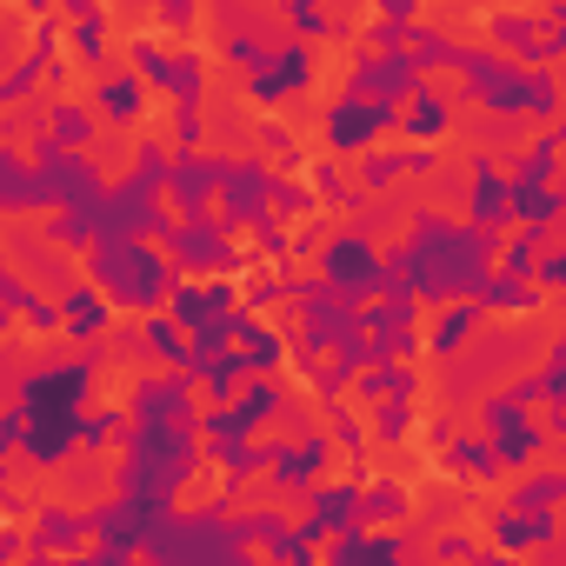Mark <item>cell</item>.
I'll list each match as a JSON object with an SVG mask.
<instances>
[{
	"mask_svg": "<svg viewBox=\"0 0 566 566\" xmlns=\"http://www.w3.org/2000/svg\"><path fill=\"white\" fill-rule=\"evenodd\" d=\"M280 413H287V387H280L273 374H247L213 413H200V440H207V433H260V427H273Z\"/></svg>",
	"mask_w": 566,
	"mask_h": 566,
	"instance_id": "obj_8",
	"label": "cell"
},
{
	"mask_svg": "<svg viewBox=\"0 0 566 566\" xmlns=\"http://www.w3.org/2000/svg\"><path fill=\"white\" fill-rule=\"evenodd\" d=\"M327 559H334V566H360V559H367V533H360V526H334Z\"/></svg>",
	"mask_w": 566,
	"mask_h": 566,
	"instance_id": "obj_50",
	"label": "cell"
},
{
	"mask_svg": "<svg viewBox=\"0 0 566 566\" xmlns=\"http://www.w3.org/2000/svg\"><path fill=\"white\" fill-rule=\"evenodd\" d=\"M227 340H233V354L247 360V374H280V360H287V340H280L260 314H227Z\"/></svg>",
	"mask_w": 566,
	"mask_h": 566,
	"instance_id": "obj_21",
	"label": "cell"
},
{
	"mask_svg": "<svg viewBox=\"0 0 566 566\" xmlns=\"http://www.w3.org/2000/svg\"><path fill=\"white\" fill-rule=\"evenodd\" d=\"M301 180H307V187H314V193H321L327 207H347V213H354V207L367 200V193L354 187V174L340 167V154H334V160H307V167H301Z\"/></svg>",
	"mask_w": 566,
	"mask_h": 566,
	"instance_id": "obj_31",
	"label": "cell"
},
{
	"mask_svg": "<svg viewBox=\"0 0 566 566\" xmlns=\"http://www.w3.org/2000/svg\"><path fill=\"white\" fill-rule=\"evenodd\" d=\"M280 301V280H253V307H273Z\"/></svg>",
	"mask_w": 566,
	"mask_h": 566,
	"instance_id": "obj_59",
	"label": "cell"
},
{
	"mask_svg": "<svg viewBox=\"0 0 566 566\" xmlns=\"http://www.w3.org/2000/svg\"><path fill=\"white\" fill-rule=\"evenodd\" d=\"M539 394L546 400H566V340L546 347V367H539Z\"/></svg>",
	"mask_w": 566,
	"mask_h": 566,
	"instance_id": "obj_51",
	"label": "cell"
},
{
	"mask_svg": "<svg viewBox=\"0 0 566 566\" xmlns=\"http://www.w3.org/2000/svg\"><path fill=\"white\" fill-rule=\"evenodd\" d=\"M266 160H227L220 154V180H213V193H220V220L240 233V227H260L273 207H266Z\"/></svg>",
	"mask_w": 566,
	"mask_h": 566,
	"instance_id": "obj_14",
	"label": "cell"
},
{
	"mask_svg": "<svg viewBox=\"0 0 566 566\" xmlns=\"http://www.w3.org/2000/svg\"><path fill=\"white\" fill-rule=\"evenodd\" d=\"M127 8H147V0H127Z\"/></svg>",
	"mask_w": 566,
	"mask_h": 566,
	"instance_id": "obj_61",
	"label": "cell"
},
{
	"mask_svg": "<svg viewBox=\"0 0 566 566\" xmlns=\"http://www.w3.org/2000/svg\"><path fill=\"white\" fill-rule=\"evenodd\" d=\"M260 147H266V154H280V160H294V134L280 127V120H266V127H260Z\"/></svg>",
	"mask_w": 566,
	"mask_h": 566,
	"instance_id": "obj_56",
	"label": "cell"
},
{
	"mask_svg": "<svg viewBox=\"0 0 566 566\" xmlns=\"http://www.w3.org/2000/svg\"><path fill=\"white\" fill-rule=\"evenodd\" d=\"M394 180H407L400 147H394V154H360V174H354V187H360V193H387Z\"/></svg>",
	"mask_w": 566,
	"mask_h": 566,
	"instance_id": "obj_43",
	"label": "cell"
},
{
	"mask_svg": "<svg viewBox=\"0 0 566 566\" xmlns=\"http://www.w3.org/2000/svg\"><path fill=\"white\" fill-rule=\"evenodd\" d=\"M266 207H273V213H287V220H307V213H314V193H307V180L280 174V180H266Z\"/></svg>",
	"mask_w": 566,
	"mask_h": 566,
	"instance_id": "obj_42",
	"label": "cell"
},
{
	"mask_svg": "<svg viewBox=\"0 0 566 566\" xmlns=\"http://www.w3.org/2000/svg\"><path fill=\"white\" fill-rule=\"evenodd\" d=\"M87 400H94V360H41L34 374H21V387H14L21 440L14 447L34 473H54L74 453Z\"/></svg>",
	"mask_w": 566,
	"mask_h": 566,
	"instance_id": "obj_2",
	"label": "cell"
},
{
	"mask_svg": "<svg viewBox=\"0 0 566 566\" xmlns=\"http://www.w3.org/2000/svg\"><path fill=\"white\" fill-rule=\"evenodd\" d=\"M314 87V48H301V41H287V48H266V61L260 67H247V101L253 107H287V101H301Z\"/></svg>",
	"mask_w": 566,
	"mask_h": 566,
	"instance_id": "obj_10",
	"label": "cell"
},
{
	"mask_svg": "<svg viewBox=\"0 0 566 566\" xmlns=\"http://www.w3.org/2000/svg\"><path fill=\"white\" fill-rule=\"evenodd\" d=\"M314 253H321V280H327L334 294L367 301V294L380 287V247H374L367 227H347V233H334V240L314 247Z\"/></svg>",
	"mask_w": 566,
	"mask_h": 566,
	"instance_id": "obj_9",
	"label": "cell"
},
{
	"mask_svg": "<svg viewBox=\"0 0 566 566\" xmlns=\"http://www.w3.org/2000/svg\"><path fill=\"white\" fill-rule=\"evenodd\" d=\"M127 427V407H101V413H81V433H74V453H107Z\"/></svg>",
	"mask_w": 566,
	"mask_h": 566,
	"instance_id": "obj_38",
	"label": "cell"
},
{
	"mask_svg": "<svg viewBox=\"0 0 566 566\" xmlns=\"http://www.w3.org/2000/svg\"><path fill=\"white\" fill-rule=\"evenodd\" d=\"M433 559H480V539L473 533H440L433 539Z\"/></svg>",
	"mask_w": 566,
	"mask_h": 566,
	"instance_id": "obj_54",
	"label": "cell"
},
{
	"mask_svg": "<svg viewBox=\"0 0 566 566\" xmlns=\"http://www.w3.org/2000/svg\"><path fill=\"white\" fill-rule=\"evenodd\" d=\"M407 433H413V394H387V400H374V433H367V440H380V447H407Z\"/></svg>",
	"mask_w": 566,
	"mask_h": 566,
	"instance_id": "obj_35",
	"label": "cell"
},
{
	"mask_svg": "<svg viewBox=\"0 0 566 566\" xmlns=\"http://www.w3.org/2000/svg\"><path fill=\"white\" fill-rule=\"evenodd\" d=\"M154 21H160V34H193L200 0H154Z\"/></svg>",
	"mask_w": 566,
	"mask_h": 566,
	"instance_id": "obj_48",
	"label": "cell"
},
{
	"mask_svg": "<svg viewBox=\"0 0 566 566\" xmlns=\"http://www.w3.org/2000/svg\"><path fill=\"white\" fill-rule=\"evenodd\" d=\"M440 447H447V453H440V467H447V473H460V480H473V486H493V480L506 473V467H500V453H493L486 440H473V433H460V440L447 433Z\"/></svg>",
	"mask_w": 566,
	"mask_h": 566,
	"instance_id": "obj_28",
	"label": "cell"
},
{
	"mask_svg": "<svg viewBox=\"0 0 566 566\" xmlns=\"http://www.w3.org/2000/svg\"><path fill=\"white\" fill-rule=\"evenodd\" d=\"M287 21H294L307 41H327V34H334V21H327V8H321V0H287Z\"/></svg>",
	"mask_w": 566,
	"mask_h": 566,
	"instance_id": "obj_49",
	"label": "cell"
},
{
	"mask_svg": "<svg viewBox=\"0 0 566 566\" xmlns=\"http://www.w3.org/2000/svg\"><path fill=\"white\" fill-rule=\"evenodd\" d=\"M506 394H513V400H526V407H533V400H546V394H539V374H526V380H513Z\"/></svg>",
	"mask_w": 566,
	"mask_h": 566,
	"instance_id": "obj_57",
	"label": "cell"
},
{
	"mask_svg": "<svg viewBox=\"0 0 566 566\" xmlns=\"http://www.w3.org/2000/svg\"><path fill=\"white\" fill-rule=\"evenodd\" d=\"M493 253H500V233L486 227H460L433 207H420L400 233V247L380 260V287L387 294H413V301H473L480 280L493 273Z\"/></svg>",
	"mask_w": 566,
	"mask_h": 566,
	"instance_id": "obj_1",
	"label": "cell"
},
{
	"mask_svg": "<svg viewBox=\"0 0 566 566\" xmlns=\"http://www.w3.org/2000/svg\"><path fill=\"white\" fill-rule=\"evenodd\" d=\"M394 127H400V140H440V134L453 127V101H447L440 87H427V81H420V87L407 94V107H400V120H394Z\"/></svg>",
	"mask_w": 566,
	"mask_h": 566,
	"instance_id": "obj_26",
	"label": "cell"
},
{
	"mask_svg": "<svg viewBox=\"0 0 566 566\" xmlns=\"http://www.w3.org/2000/svg\"><path fill=\"white\" fill-rule=\"evenodd\" d=\"M467 220L486 227V233H506L513 227V180L500 174L493 154H473L467 160Z\"/></svg>",
	"mask_w": 566,
	"mask_h": 566,
	"instance_id": "obj_17",
	"label": "cell"
},
{
	"mask_svg": "<svg viewBox=\"0 0 566 566\" xmlns=\"http://www.w3.org/2000/svg\"><path fill=\"white\" fill-rule=\"evenodd\" d=\"M94 120H107L114 134H134L147 120V87L140 74H101L94 81Z\"/></svg>",
	"mask_w": 566,
	"mask_h": 566,
	"instance_id": "obj_20",
	"label": "cell"
},
{
	"mask_svg": "<svg viewBox=\"0 0 566 566\" xmlns=\"http://www.w3.org/2000/svg\"><path fill=\"white\" fill-rule=\"evenodd\" d=\"M266 553H273V559H314V553H321V533H307V526H301V533L273 526V533H266Z\"/></svg>",
	"mask_w": 566,
	"mask_h": 566,
	"instance_id": "obj_47",
	"label": "cell"
},
{
	"mask_svg": "<svg viewBox=\"0 0 566 566\" xmlns=\"http://www.w3.org/2000/svg\"><path fill=\"white\" fill-rule=\"evenodd\" d=\"M486 41H493L500 54H513L520 67H553V61H559V48H566V34H559L553 21H539V14H520V8H500V14H486Z\"/></svg>",
	"mask_w": 566,
	"mask_h": 566,
	"instance_id": "obj_12",
	"label": "cell"
},
{
	"mask_svg": "<svg viewBox=\"0 0 566 566\" xmlns=\"http://www.w3.org/2000/svg\"><path fill=\"white\" fill-rule=\"evenodd\" d=\"M213 180H220V154L180 147V154H167V180H160V193L174 200V213H207V207H213Z\"/></svg>",
	"mask_w": 566,
	"mask_h": 566,
	"instance_id": "obj_18",
	"label": "cell"
},
{
	"mask_svg": "<svg viewBox=\"0 0 566 566\" xmlns=\"http://www.w3.org/2000/svg\"><path fill=\"white\" fill-rule=\"evenodd\" d=\"M327 467H334V440H327V433H307V440H266L273 493H307Z\"/></svg>",
	"mask_w": 566,
	"mask_h": 566,
	"instance_id": "obj_16",
	"label": "cell"
},
{
	"mask_svg": "<svg viewBox=\"0 0 566 566\" xmlns=\"http://www.w3.org/2000/svg\"><path fill=\"white\" fill-rule=\"evenodd\" d=\"M87 280L127 314H154L174 287V260L154 253L147 240H127V233H107L87 247Z\"/></svg>",
	"mask_w": 566,
	"mask_h": 566,
	"instance_id": "obj_4",
	"label": "cell"
},
{
	"mask_svg": "<svg viewBox=\"0 0 566 566\" xmlns=\"http://www.w3.org/2000/svg\"><path fill=\"white\" fill-rule=\"evenodd\" d=\"M167 301H174V321L180 327H207V321H227L233 314V287H227V280H207V287H200V280H174Z\"/></svg>",
	"mask_w": 566,
	"mask_h": 566,
	"instance_id": "obj_25",
	"label": "cell"
},
{
	"mask_svg": "<svg viewBox=\"0 0 566 566\" xmlns=\"http://www.w3.org/2000/svg\"><path fill=\"white\" fill-rule=\"evenodd\" d=\"M227 513H233V500L200 506V513H180L174 506V513H160L147 526L140 553H154V559H227V553H240V526Z\"/></svg>",
	"mask_w": 566,
	"mask_h": 566,
	"instance_id": "obj_5",
	"label": "cell"
},
{
	"mask_svg": "<svg viewBox=\"0 0 566 566\" xmlns=\"http://www.w3.org/2000/svg\"><path fill=\"white\" fill-rule=\"evenodd\" d=\"M400 107L394 101H360V94H340L327 114H321V134H327V154H367L380 134H394Z\"/></svg>",
	"mask_w": 566,
	"mask_h": 566,
	"instance_id": "obj_11",
	"label": "cell"
},
{
	"mask_svg": "<svg viewBox=\"0 0 566 566\" xmlns=\"http://www.w3.org/2000/svg\"><path fill=\"white\" fill-rule=\"evenodd\" d=\"M539 247H546V227H513V240L493 253V266H500V273H526Z\"/></svg>",
	"mask_w": 566,
	"mask_h": 566,
	"instance_id": "obj_44",
	"label": "cell"
},
{
	"mask_svg": "<svg viewBox=\"0 0 566 566\" xmlns=\"http://www.w3.org/2000/svg\"><path fill=\"white\" fill-rule=\"evenodd\" d=\"M559 220V187L539 180V187H513V227H553Z\"/></svg>",
	"mask_w": 566,
	"mask_h": 566,
	"instance_id": "obj_36",
	"label": "cell"
},
{
	"mask_svg": "<svg viewBox=\"0 0 566 566\" xmlns=\"http://www.w3.org/2000/svg\"><path fill=\"white\" fill-rule=\"evenodd\" d=\"M120 473H114V493H134V500H154V506H174L180 486L207 467V447L187 420H134L120 427Z\"/></svg>",
	"mask_w": 566,
	"mask_h": 566,
	"instance_id": "obj_3",
	"label": "cell"
},
{
	"mask_svg": "<svg viewBox=\"0 0 566 566\" xmlns=\"http://www.w3.org/2000/svg\"><path fill=\"white\" fill-rule=\"evenodd\" d=\"M526 273H533V287H539V294H559V287H566V253L546 240V247L533 253V266H526Z\"/></svg>",
	"mask_w": 566,
	"mask_h": 566,
	"instance_id": "obj_46",
	"label": "cell"
},
{
	"mask_svg": "<svg viewBox=\"0 0 566 566\" xmlns=\"http://www.w3.org/2000/svg\"><path fill=\"white\" fill-rule=\"evenodd\" d=\"M94 107H81V101H54V114H48V140L54 147H87L94 140Z\"/></svg>",
	"mask_w": 566,
	"mask_h": 566,
	"instance_id": "obj_33",
	"label": "cell"
},
{
	"mask_svg": "<svg viewBox=\"0 0 566 566\" xmlns=\"http://www.w3.org/2000/svg\"><path fill=\"white\" fill-rule=\"evenodd\" d=\"M61 327L74 340H101L114 327V301L94 287V280H67V287H61Z\"/></svg>",
	"mask_w": 566,
	"mask_h": 566,
	"instance_id": "obj_22",
	"label": "cell"
},
{
	"mask_svg": "<svg viewBox=\"0 0 566 566\" xmlns=\"http://www.w3.org/2000/svg\"><path fill=\"white\" fill-rule=\"evenodd\" d=\"M327 440H334V453H347V460H354V480H360V460H367V447H374V440H367V427H360V420H347V413H334Z\"/></svg>",
	"mask_w": 566,
	"mask_h": 566,
	"instance_id": "obj_45",
	"label": "cell"
},
{
	"mask_svg": "<svg viewBox=\"0 0 566 566\" xmlns=\"http://www.w3.org/2000/svg\"><path fill=\"white\" fill-rule=\"evenodd\" d=\"M347 387H354L360 407H374V400H387V394H420V374L400 367V360H367V367H354Z\"/></svg>",
	"mask_w": 566,
	"mask_h": 566,
	"instance_id": "obj_30",
	"label": "cell"
},
{
	"mask_svg": "<svg viewBox=\"0 0 566 566\" xmlns=\"http://www.w3.org/2000/svg\"><path fill=\"white\" fill-rule=\"evenodd\" d=\"M74 546H87V513H74L67 500H48L28 533V553H74Z\"/></svg>",
	"mask_w": 566,
	"mask_h": 566,
	"instance_id": "obj_27",
	"label": "cell"
},
{
	"mask_svg": "<svg viewBox=\"0 0 566 566\" xmlns=\"http://www.w3.org/2000/svg\"><path fill=\"white\" fill-rule=\"evenodd\" d=\"M67 48H74V61H81V67L107 74V14H101V8L74 14V28H67Z\"/></svg>",
	"mask_w": 566,
	"mask_h": 566,
	"instance_id": "obj_32",
	"label": "cell"
},
{
	"mask_svg": "<svg viewBox=\"0 0 566 566\" xmlns=\"http://www.w3.org/2000/svg\"><path fill=\"white\" fill-rule=\"evenodd\" d=\"M566 500V473L559 467H546V473H533V480H513V500L506 506H526V513H553Z\"/></svg>",
	"mask_w": 566,
	"mask_h": 566,
	"instance_id": "obj_37",
	"label": "cell"
},
{
	"mask_svg": "<svg viewBox=\"0 0 566 566\" xmlns=\"http://www.w3.org/2000/svg\"><path fill=\"white\" fill-rule=\"evenodd\" d=\"M127 67H134L147 87H167L174 107H200V94H207L200 54H167V48H154V41H127Z\"/></svg>",
	"mask_w": 566,
	"mask_h": 566,
	"instance_id": "obj_13",
	"label": "cell"
},
{
	"mask_svg": "<svg viewBox=\"0 0 566 566\" xmlns=\"http://www.w3.org/2000/svg\"><path fill=\"white\" fill-rule=\"evenodd\" d=\"M480 420H486V447L500 453V467H513V473H526L539 453H546V427L533 420V407L526 400H513L506 387H493L486 400H480Z\"/></svg>",
	"mask_w": 566,
	"mask_h": 566,
	"instance_id": "obj_7",
	"label": "cell"
},
{
	"mask_svg": "<svg viewBox=\"0 0 566 566\" xmlns=\"http://www.w3.org/2000/svg\"><path fill=\"white\" fill-rule=\"evenodd\" d=\"M473 327H480V307H473V301H440V321L427 327L420 347H427L433 360H447V354H460V347L473 340Z\"/></svg>",
	"mask_w": 566,
	"mask_h": 566,
	"instance_id": "obj_29",
	"label": "cell"
},
{
	"mask_svg": "<svg viewBox=\"0 0 566 566\" xmlns=\"http://www.w3.org/2000/svg\"><path fill=\"white\" fill-rule=\"evenodd\" d=\"M227 61H233V67H260V61H266V41H247V34H227Z\"/></svg>",
	"mask_w": 566,
	"mask_h": 566,
	"instance_id": "obj_55",
	"label": "cell"
},
{
	"mask_svg": "<svg viewBox=\"0 0 566 566\" xmlns=\"http://www.w3.org/2000/svg\"><path fill=\"white\" fill-rule=\"evenodd\" d=\"M413 321H420V301L413 294H387V301L360 307V327L367 334H413Z\"/></svg>",
	"mask_w": 566,
	"mask_h": 566,
	"instance_id": "obj_34",
	"label": "cell"
},
{
	"mask_svg": "<svg viewBox=\"0 0 566 566\" xmlns=\"http://www.w3.org/2000/svg\"><path fill=\"white\" fill-rule=\"evenodd\" d=\"M160 247H167L174 273H233V266H240L233 227L213 220V213H174V220L160 227Z\"/></svg>",
	"mask_w": 566,
	"mask_h": 566,
	"instance_id": "obj_6",
	"label": "cell"
},
{
	"mask_svg": "<svg viewBox=\"0 0 566 566\" xmlns=\"http://www.w3.org/2000/svg\"><path fill=\"white\" fill-rule=\"evenodd\" d=\"M187 407H193V380L180 367L174 374H140L127 387V413L134 420H187Z\"/></svg>",
	"mask_w": 566,
	"mask_h": 566,
	"instance_id": "obj_19",
	"label": "cell"
},
{
	"mask_svg": "<svg viewBox=\"0 0 566 566\" xmlns=\"http://www.w3.org/2000/svg\"><path fill=\"white\" fill-rule=\"evenodd\" d=\"M360 520H374V526L407 520V486H400V480H374V486H360Z\"/></svg>",
	"mask_w": 566,
	"mask_h": 566,
	"instance_id": "obj_39",
	"label": "cell"
},
{
	"mask_svg": "<svg viewBox=\"0 0 566 566\" xmlns=\"http://www.w3.org/2000/svg\"><path fill=\"white\" fill-rule=\"evenodd\" d=\"M420 81H427V74H420V61H413L407 48H394V54H374V48H367V54L347 67V94H360V101H394V107H400Z\"/></svg>",
	"mask_w": 566,
	"mask_h": 566,
	"instance_id": "obj_15",
	"label": "cell"
},
{
	"mask_svg": "<svg viewBox=\"0 0 566 566\" xmlns=\"http://www.w3.org/2000/svg\"><path fill=\"white\" fill-rule=\"evenodd\" d=\"M334 526H367L360 520V480H314L307 486V533H334Z\"/></svg>",
	"mask_w": 566,
	"mask_h": 566,
	"instance_id": "obj_23",
	"label": "cell"
},
{
	"mask_svg": "<svg viewBox=\"0 0 566 566\" xmlns=\"http://www.w3.org/2000/svg\"><path fill=\"white\" fill-rule=\"evenodd\" d=\"M21 546H28V533H21V526H0V559L21 553Z\"/></svg>",
	"mask_w": 566,
	"mask_h": 566,
	"instance_id": "obj_58",
	"label": "cell"
},
{
	"mask_svg": "<svg viewBox=\"0 0 566 566\" xmlns=\"http://www.w3.org/2000/svg\"><path fill=\"white\" fill-rule=\"evenodd\" d=\"M54 8H67V14H87V8H101V0H54Z\"/></svg>",
	"mask_w": 566,
	"mask_h": 566,
	"instance_id": "obj_60",
	"label": "cell"
},
{
	"mask_svg": "<svg viewBox=\"0 0 566 566\" xmlns=\"http://www.w3.org/2000/svg\"><path fill=\"white\" fill-rule=\"evenodd\" d=\"M174 140H180V147H200V140H207V114H200V107H180V114H174Z\"/></svg>",
	"mask_w": 566,
	"mask_h": 566,
	"instance_id": "obj_53",
	"label": "cell"
},
{
	"mask_svg": "<svg viewBox=\"0 0 566 566\" xmlns=\"http://www.w3.org/2000/svg\"><path fill=\"white\" fill-rule=\"evenodd\" d=\"M553 160H559V134H539V140L513 160L506 180H513V187H539V180H553Z\"/></svg>",
	"mask_w": 566,
	"mask_h": 566,
	"instance_id": "obj_40",
	"label": "cell"
},
{
	"mask_svg": "<svg viewBox=\"0 0 566 566\" xmlns=\"http://www.w3.org/2000/svg\"><path fill=\"white\" fill-rule=\"evenodd\" d=\"M486 533H493V546H500V553H526V546H546V539H559V513L500 506V513H486Z\"/></svg>",
	"mask_w": 566,
	"mask_h": 566,
	"instance_id": "obj_24",
	"label": "cell"
},
{
	"mask_svg": "<svg viewBox=\"0 0 566 566\" xmlns=\"http://www.w3.org/2000/svg\"><path fill=\"white\" fill-rule=\"evenodd\" d=\"M193 380H200V387H207V400L220 407V400H227V394H233V387L247 380V360H240L233 347H220V354H213V360H207V367H200Z\"/></svg>",
	"mask_w": 566,
	"mask_h": 566,
	"instance_id": "obj_41",
	"label": "cell"
},
{
	"mask_svg": "<svg viewBox=\"0 0 566 566\" xmlns=\"http://www.w3.org/2000/svg\"><path fill=\"white\" fill-rule=\"evenodd\" d=\"M407 34H413V21H380V28L367 34V48H374V54H394V48H407Z\"/></svg>",
	"mask_w": 566,
	"mask_h": 566,
	"instance_id": "obj_52",
	"label": "cell"
}]
</instances>
